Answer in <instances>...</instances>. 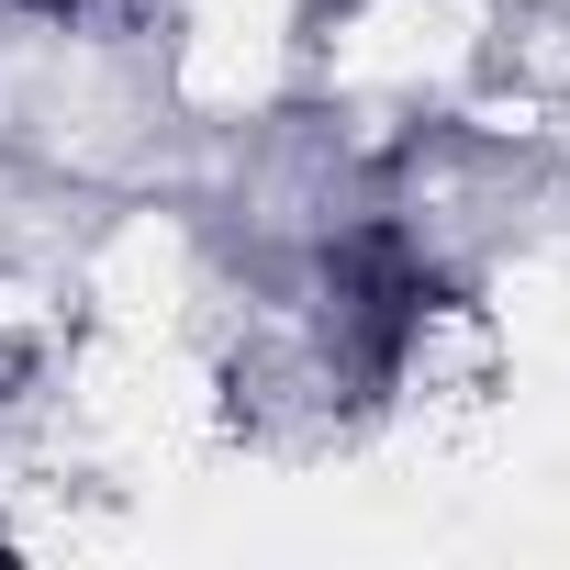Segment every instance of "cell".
Here are the masks:
<instances>
[{
    "mask_svg": "<svg viewBox=\"0 0 570 570\" xmlns=\"http://www.w3.org/2000/svg\"><path fill=\"white\" fill-rule=\"evenodd\" d=\"M336 336H347V358L370 370V381H392L403 370V347H414V325H425V257L392 235V224H370V235H347L336 246Z\"/></svg>",
    "mask_w": 570,
    "mask_h": 570,
    "instance_id": "1",
    "label": "cell"
}]
</instances>
